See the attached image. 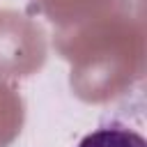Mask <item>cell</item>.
<instances>
[{
    "label": "cell",
    "mask_w": 147,
    "mask_h": 147,
    "mask_svg": "<svg viewBox=\"0 0 147 147\" xmlns=\"http://www.w3.org/2000/svg\"><path fill=\"white\" fill-rule=\"evenodd\" d=\"M76 147H147V140L122 124H108L87 133Z\"/></svg>",
    "instance_id": "obj_4"
},
{
    "label": "cell",
    "mask_w": 147,
    "mask_h": 147,
    "mask_svg": "<svg viewBox=\"0 0 147 147\" xmlns=\"http://www.w3.org/2000/svg\"><path fill=\"white\" fill-rule=\"evenodd\" d=\"M44 57L41 30L14 11H0V74L25 76L39 69Z\"/></svg>",
    "instance_id": "obj_2"
},
{
    "label": "cell",
    "mask_w": 147,
    "mask_h": 147,
    "mask_svg": "<svg viewBox=\"0 0 147 147\" xmlns=\"http://www.w3.org/2000/svg\"><path fill=\"white\" fill-rule=\"evenodd\" d=\"M57 48L71 60V85L85 101L119 94L142 71V32L124 16H99L69 28Z\"/></svg>",
    "instance_id": "obj_1"
},
{
    "label": "cell",
    "mask_w": 147,
    "mask_h": 147,
    "mask_svg": "<svg viewBox=\"0 0 147 147\" xmlns=\"http://www.w3.org/2000/svg\"><path fill=\"white\" fill-rule=\"evenodd\" d=\"M23 103L21 96L5 83H0V147H7L21 131Z\"/></svg>",
    "instance_id": "obj_5"
},
{
    "label": "cell",
    "mask_w": 147,
    "mask_h": 147,
    "mask_svg": "<svg viewBox=\"0 0 147 147\" xmlns=\"http://www.w3.org/2000/svg\"><path fill=\"white\" fill-rule=\"evenodd\" d=\"M44 14L62 25V28H76L85 21L99 18L110 14L113 7H117L122 0H34Z\"/></svg>",
    "instance_id": "obj_3"
}]
</instances>
